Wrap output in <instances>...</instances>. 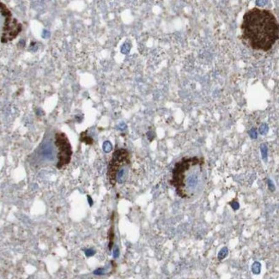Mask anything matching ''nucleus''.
I'll list each match as a JSON object with an SVG mask.
<instances>
[{
	"instance_id": "1",
	"label": "nucleus",
	"mask_w": 279,
	"mask_h": 279,
	"mask_svg": "<svg viewBox=\"0 0 279 279\" xmlns=\"http://www.w3.org/2000/svg\"><path fill=\"white\" fill-rule=\"evenodd\" d=\"M242 41L255 51L268 52L278 41L279 26L269 10L255 7L247 10L241 24Z\"/></svg>"
},
{
	"instance_id": "11",
	"label": "nucleus",
	"mask_w": 279,
	"mask_h": 279,
	"mask_svg": "<svg viewBox=\"0 0 279 279\" xmlns=\"http://www.w3.org/2000/svg\"><path fill=\"white\" fill-rule=\"evenodd\" d=\"M81 141L85 142L87 144H92V143H93V140H92L91 138H88V137H84L83 133L81 134Z\"/></svg>"
},
{
	"instance_id": "14",
	"label": "nucleus",
	"mask_w": 279,
	"mask_h": 279,
	"mask_svg": "<svg viewBox=\"0 0 279 279\" xmlns=\"http://www.w3.org/2000/svg\"><path fill=\"white\" fill-rule=\"evenodd\" d=\"M230 204H231L232 208L234 209V210H237L239 209V203L236 201H233V203H230Z\"/></svg>"
},
{
	"instance_id": "8",
	"label": "nucleus",
	"mask_w": 279,
	"mask_h": 279,
	"mask_svg": "<svg viewBox=\"0 0 279 279\" xmlns=\"http://www.w3.org/2000/svg\"><path fill=\"white\" fill-rule=\"evenodd\" d=\"M228 253H229L228 247H227V246L222 247L221 250L219 251V253H218V259H219V260L224 259V258L228 256Z\"/></svg>"
},
{
	"instance_id": "2",
	"label": "nucleus",
	"mask_w": 279,
	"mask_h": 279,
	"mask_svg": "<svg viewBox=\"0 0 279 279\" xmlns=\"http://www.w3.org/2000/svg\"><path fill=\"white\" fill-rule=\"evenodd\" d=\"M206 179L205 161L203 157H183L172 169L170 184L181 198L192 199L203 192Z\"/></svg>"
},
{
	"instance_id": "16",
	"label": "nucleus",
	"mask_w": 279,
	"mask_h": 279,
	"mask_svg": "<svg viewBox=\"0 0 279 279\" xmlns=\"http://www.w3.org/2000/svg\"><path fill=\"white\" fill-rule=\"evenodd\" d=\"M119 253H120L119 248H118V247H115V249L113 251V257H114V258H116L119 257Z\"/></svg>"
},
{
	"instance_id": "9",
	"label": "nucleus",
	"mask_w": 279,
	"mask_h": 279,
	"mask_svg": "<svg viewBox=\"0 0 279 279\" xmlns=\"http://www.w3.org/2000/svg\"><path fill=\"white\" fill-rule=\"evenodd\" d=\"M252 271H253V272L254 274H256V275L259 274V273H260V271H261V265L258 262H254L253 265V266H252Z\"/></svg>"
},
{
	"instance_id": "17",
	"label": "nucleus",
	"mask_w": 279,
	"mask_h": 279,
	"mask_svg": "<svg viewBox=\"0 0 279 279\" xmlns=\"http://www.w3.org/2000/svg\"><path fill=\"white\" fill-rule=\"evenodd\" d=\"M43 36H44V37H45V36H46V37H49V36H50V33H49L48 31H44V34H43Z\"/></svg>"
},
{
	"instance_id": "10",
	"label": "nucleus",
	"mask_w": 279,
	"mask_h": 279,
	"mask_svg": "<svg viewBox=\"0 0 279 279\" xmlns=\"http://www.w3.org/2000/svg\"><path fill=\"white\" fill-rule=\"evenodd\" d=\"M112 149V146L111 144V143L109 141H106L104 142V143H103V150H104L105 152H110Z\"/></svg>"
},
{
	"instance_id": "12",
	"label": "nucleus",
	"mask_w": 279,
	"mask_h": 279,
	"mask_svg": "<svg viewBox=\"0 0 279 279\" xmlns=\"http://www.w3.org/2000/svg\"><path fill=\"white\" fill-rule=\"evenodd\" d=\"M260 149H261V152H262L263 158L265 159L266 158V150H267V148H266V146H265V144H263V145L260 147Z\"/></svg>"
},
{
	"instance_id": "7",
	"label": "nucleus",
	"mask_w": 279,
	"mask_h": 279,
	"mask_svg": "<svg viewBox=\"0 0 279 279\" xmlns=\"http://www.w3.org/2000/svg\"><path fill=\"white\" fill-rule=\"evenodd\" d=\"M108 239H109L108 248L109 250L111 251L112 250V246H113V242H114V228H113V225H112L110 229H109Z\"/></svg>"
},
{
	"instance_id": "6",
	"label": "nucleus",
	"mask_w": 279,
	"mask_h": 279,
	"mask_svg": "<svg viewBox=\"0 0 279 279\" xmlns=\"http://www.w3.org/2000/svg\"><path fill=\"white\" fill-rule=\"evenodd\" d=\"M41 154L44 158L47 160H51L53 157V147L50 144V143H46L45 145L43 146L41 150Z\"/></svg>"
},
{
	"instance_id": "4",
	"label": "nucleus",
	"mask_w": 279,
	"mask_h": 279,
	"mask_svg": "<svg viewBox=\"0 0 279 279\" xmlns=\"http://www.w3.org/2000/svg\"><path fill=\"white\" fill-rule=\"evenodd\" d=\"M130 164H131L130 154L127 150L125 149H118L115 150L114 153L112 154L111 161L109 162L108 169L109 183L112 186H114L116 184L115 178L118 171L126 166H130Z\"/></svg>"
},
{
	"instance_id": "3",
	"label": "nucleus",
	"mask_w": 279,
	"mask_h": 279,
	"mask_svg": "<svg viewBox=\"0 0 279 279\" xmlns=\"http://www.w3.org/2000/svg\"><path fill=\"white\" fill-rule=\"evenodd\" d=\"M22 26L15 18H12L11 13L4 4L0 3V33L1 41L3 43L12 41L20 33Z\"/></svg>"
},
{
	"instance_id": "18",
	"label": "nucleus",
	"mask_w": 279,
	"mask_h": 279,
	"mask_svg": "<svg viewBox=\"0 0 279 279\" xmlns=\"http://www.w3.org/2000/svg\"><path fill=\"white\" fill-rule=\"evenodd\" d=\"M88 203H89V204H90V206H91L92 204H93V201H92L91 198H90L89 196H88Z\"/></svg>"
},
{
	"instance_id": "15",
	"label": "nucleus",
	"mask_w": 279,
	"mask_h": 279,
	"mask_svg": "<svg viewBox=\"0 0 279 279\" xmlns=\"http://www.w3.org/2000/svg\"><path fill=\"white\" fill-rule=\"evenodd\" d=\"M85 253H86V255H87L88 257H90V256H92V255H94L96 252H95L94 250H92V249H88Z\"/></svg>"
},
{
	"instance_id": "5",
	"label": "nucleus",
	"mask_w": 279,
	"mask_h": 279,
	"mask_svg": "<svg viewBox=\"0 0 279 279\" xmlns=\"http://www.w3.org/2000/svg\"><path fill=\"white\" fill-rule=\"evenodd\" d=\"M55 144L58 147V162L57 164L58 168H62L71 162L72 150L70 142L66 135L62 132H58L55 135Z\"/></svg>"
},
{
	"instance_id": "13",
	"label": "nucleus",
	"mask_w": 279,
	"mask_h": 279,
	"mask_svg": "<svg viewBox=\"0 0 279 279\" xmlns=\"http://www.w3.org/2000/svg\"><path fill=\"white\" fill-rule=\"evenodd\" d=\"M94 274H96V275H103V274H105V269L104 268H99V269H97V270L94 271Z\"/></svg>"
}]
</instances>
